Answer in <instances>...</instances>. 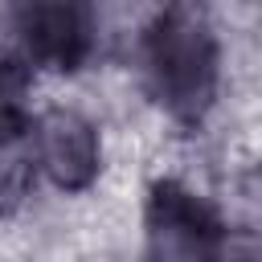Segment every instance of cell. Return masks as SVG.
I'll use <instances>...</instances> for the list:
<instances>
[{
    "instance_id": "obj_1",
    "label": "cell",
    "mask_w": 262,
    "mask_h": 262,
    "mask_svg": "<svg viewBox=\"0 0 262 262\" xmlns=\"http://www.w3.org/2000/svg\"><path fill=\"white\" fill-rule=\"evenodd\" d=\"M143 86L176 127H201L221 90V37L209 0H164L139 41Z\"/></svg>"
},
{
    "instance_id": "obj_2",
    "label": "cell",
    "mask_w": 262,
    "mask_h": 262,
    "mask_svg": "<svg viewBox=\"0 0 262 262\" xmlns=\"http://www.w3.org/2000/svg\"><path fill=\"white\" fill-rule=\"evenodd\" d=\"M143 254L147 262H254L250 242L237 250V237L221 209L172 176L147 188Z\"/></svg>"
},
{
    "instance_id": "obj_3",
    "label": "cell",
    "mask_w": 262,
    "mask_h": 262,
    "mask_svg": "<svg viewBox=\"0 0 262 262\" xmlns=\"http://www.w3.org/2000/svg\"><path fill=\"white\" fill-rule=\"evenodd\" d=\"M8 25L29 66L78 74L98 53V0H8Z\"/></svg>"
},
{
    "instance_id": "obj_4",
    "label": "cell",
    "mask_w": 262,
    "mask_h": 262,
    "mask_svg": "<svg viewBox=\"0 0 262 262\" xmlns=\"http://www.w3.org/2000/svg\"><path fill=\"white\" fill-rule=\"evenodd\" d=\"M37 172L61 192L94 188L102 172V135L98 127L74 106H49L29 123Z\"/></svg>"
},
{
    "instance_id": "obj_5",
    "label": "cell",
    "mask_w": 262,
    "mask_h": 262,
    "mask_svg": "<svg viewBox=\"0 0 262 262\" xmlns=\"http://www.w3.org/2000/svg\"><path fill=\"white\" fill-rule=\"evenodd\" d=\"M37 156L29 139V119H4L0 123V217H12L29 205L37 188Z\"/></svg>"
},
{
    "instance_id": "obj_6",
    "label": "cell",
    "mask_w": 262,
    "mask_h": 262,
    "mask_svg": "<svg viewBox=\"0 0 262 262\" xmlns=\"http://www.w3.org/2000/svg\"><path fill=\"white\" fill-rule=\"evenodd\" d=\"M29 61L12 49L0 45V123L4 119H20V98H25V86H29Z\"/></svg>"
}]
</instances>
